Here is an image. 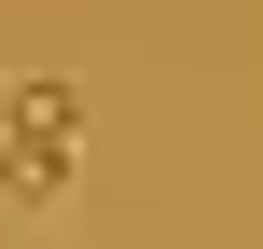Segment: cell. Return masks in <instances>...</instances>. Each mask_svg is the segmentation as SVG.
<instances>
[{"instance_id":"cell-1","label":"cell","mask_w":263,"mask_h":249,"mask_svg":"<svg viewBox=\"0 0 263 249\" xmlns=\"http://www.w3.org/2000/svg\"><path fill=\"white\" fill-rule=\"evenodd\" d=\"M0 139H42V152H83V97H69V83H0Z\"/></svg>"},{"instance_id":"cell-2","label":"cell","mask_w":263,"mask_h":249,"mask_svg":"<svg viewBox=\"0 0 263 249\" xmlns=\"http://www.w3.org/2000/svg\"><path fill=\"white\" fill-rule=\"evenodd\" d=\"M0 208H69V152H42V139H0Z\"/></svg>"}]
</instances>
